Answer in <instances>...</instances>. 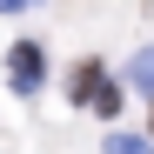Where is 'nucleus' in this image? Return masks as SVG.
I'll return each instance as SVG.
<instances>
[{
    "label": "nucleus",
    "mask_w": 154,
    "mask_h": 154,
    "mask_svg": "<svg viewBox=\"0 0 154 154\" xmlns=\"http://www.w3.org/2000/svg\"><path fill=\"white\" fill-rule=\"evenodd\" d=\"M107 154H154L141 134H107Z\"/></svg>",
    "instance_id": "obj_4"
},
{
    "label": "nucleus",
    "mask_w": 154,
    "mask_h": 154,
    "mask_svg": "<svg viewBox=\"0 0 154 154\" xmlns=\"http://www.w3.org/2000/svg\"><path fill=\"white\" fill-rule=\"evenodd\" d=\"M100 87H107V81H100V60H81V67L67 74V94H74V100H94Z\"/></svg>",
    "instance_id": "obj_2"
},
{
    "label": "nucleus",
    "mask_w": 154,
    "mask_h": 154,
    "mask_svg": "<svg viewBox=\"0 0 154 154\" xmlns=\"http://www.w3.org/2000/svg\"><path fill=\"white\" fill-rule=\"evenodd\" d=\"M94 107H100V114L114 121V114H121V87H100V94H94Z\"/></svg>",
    "instance_id": "obj_5"
},
{
    "label": "nucleus",
    "mask_w": 154,
    "mask_h": 154,
    "mask_svg": "<svg viewBox=\"0 0 154 154\" xmlns=\"http://www.w3.org/2000/svg\"><path fill=\"white\" fill-rule=\"evenodd\" d=\"M7 81H14L20 94H40V81H47V60H40V47H34V40H20L14 54H7Z\"/></svg>",
    "instance_id": "obj_1"
},
{
    "label": "nucleus",
    "mask_w": 154,
    "mask_h": 154,
    "mask_svg": "<svg viewBox=\"0 0 154 154\" xmlns=\"http://www.w3.org/2000/svg\"><path fill=\"white\" fill-rule=\"evenodd\" d=\"M34 7V0H0V14H27Z\"/></svg>",
    "instance_id": "obj_6"
},
{
    "label": "nucleus",
    "mask_w": 154,
    "mask_h": 154,
    "mask_svg": "<svg viewBox=\"0 0 154 154\" xmlns=\"http://www.w3.org/2000/svg\"><path fill=\"white\" fill-rule=\"evenodd\" d=\"M127 81H134L141 94H154V47H147V54H134V67H127Z\"/></svg>",
    "instance_id": "obj_3"
}]
</instances>
